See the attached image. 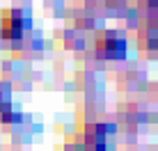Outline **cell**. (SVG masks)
I'll list each match as a JSON object with an SVG mask.
<instances>
[{
	"label": "cell",
	"mask_w": 158,
	"mask_h": 151,
	"mask_svg": "<svg viewBox=\"0 0 158 151\" xmlns=\"http://www.w3.org/2000/svg\"><path fill=\"white\" fill-rule=\"evenodd\" d=\"M71 23H73V30L78 32H92L96 30V16L89 9H80V12L71 14Z\"/></svg>",
	"instance_id": "5b68a950"
},
{
	"label": "cell",
	"mask_w": 158,
	"mask_h": 151,
	"mask_svg": "<svg viewBox=\"0 0 158 151\" xmlns=\"http://www.w3.org/2000/svg\"><path fill=\"white\" fill-rule=\"evenodd\" d=\"M138 48L142 53H149L154 55L158 51V30H156V18H149L142 23L140 28V35H138Z\"/></svg>",
	"instance_id": "277c9868"
},
{
	"label": "cell",
	"mask_w": 158,
	"mask_h": 151,
	"mask_svg": "<svg viewBox=\"0 0 158 151\" xmlns=\"http://www.w3.org/2000/svg\"><path fill=\"white\" fill-rule=\"evenodd\" d=\"M21 119H23V115L14 105H7L0 110V126H16V124H21Z\"/></svg>",
	"instance_id": "8992f818"
},
{
	"label": "cell",
	"mask_w": 158,
	"mask_h": 151,
	"mask_svg": "<svg viewBox=\"0 0 158 151\" xmlns=\"http://www.w3.org/2000/svg\"><path fill=\"white\" fill-rule=\"evenodd\" d=\"M156 12H158V0H140V14H144V16L149 14V18H154Z\"/></svg>",
	"instance_id": "9c48e42d"
},
{
	"label": "cell",
	"mask_w": 158,
	"mask_h": 151,
	"mask_svg": "<svg viewBox=\"0 0 158 151\" xmlns=\"http://www.w3.org/2000/svg\"><path fill=\"white\" fill-rule=\"evenodd\" d=\"M119 119H122V124H128V126H138V124L144 121V115L142 112H135L133 105L131 108H124L122 112H119Z\"/></svg>",
	"instance_id": "ba28073f"
},
{
	"label": "cell",
	"mask_w": 158,
	"mask_h": 151,
	"mask_svg": "<svg viewBox=\"0 0 158 151\" xmlns=\"http://www.w3.org/2000/svg\"><path fill=\"white\" fill-rule=\"evenodd\" d=\"M92 46H94L96 57L106 60V62L126 60V53H128V41L119 32H99L94 37V44Z\"/></svg>",
	"instance_id": "7a4b0ae2"
},
{
	"label": "cell",
	"mask_w": 158,
	"mask_h": 151,
	"mask_svg": "<svg viewBox=\"0 0 158 151\" xmlns=\"http://www.w3.org/2000/svg\"><path fill=\"white\" fill-rule=\"evenodd\" d=\"M76 151H108V124L87 121L76 135Z\"/></svg>",
	"instance_id": "3957f363"
},
{
	"label": "cell",
	"mask_w": 158,
	"mask_h": 151,
	"mask_svg": "<svg viewBox=\"0 0 158 151\" xmlns=\"http://www.w3.org/2000/svg\"><path fill=\"white\" fill-rule=\"evenodd\" d=\"M30 25H32V21H30V14L25 9L12 7V9H5L0 14V37L14 46L25 39Z\"/></svg>",
	"instance_id": "6da1fadb"
},
{
	"label": "cell",
	"mask_w": 158,
	"mask_h": 151,
	"mask_svg": "<svg viewBox=\"0 0 158 151\" xmlns=\"http://www.w3.org/2000/svg\"><path fill=\"white\" fill-rule=\"evenodd\" d=\"M64 46H67V48H71V51L85 48L83 32H78V30H67V32H64Z\"/></svg>",
	"instance_id": "52a82bcc"
},
{
	"label": "cell",
	"mask_w": 158,
	"mask_h": 151,
	"mask_svg": "<svg viewBox=\"0 0 158 151\" xmlns=\"http://www.w3.org/2000/svg\"><path fill=\"white\" fill-rule=\"evenodd\" d=\"M7 105H12V89L7 83H0V110Z\"/></svg>",
	"instance_id": "30bf717a"
}]
</instances>
